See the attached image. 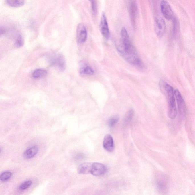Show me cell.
I'll use <instances>...</instances> for the list:
<instances>
[{
  "label": "cell",
  "mask_w": 195,
  "mask_h": 195,
  "mask_svg": "<svg viewBox=\"0 0 195 195\" xmlns=\"http://www.w3.org/2000/svg\"><path fill=\"white\" fill-rule=\"evenodd\" d=\"M155 32L157 36L161 37L166 31V24L165 20L159 15H156L155 20Z\"/></svg>",
  "instance_id": "cell-4"
},
{
  "label": "cell",
  "mask_w": 195,
  "mask_h": 195,
  "mask_svg": "<svg viewBox=\"0 0 195 195\" xmlns=\"http://www.w3.org/2000/svg\"><path fill=\"white\" fill-rule=\"evenodd\" d=\"M76 37L77 42L79 44H83L86 41L87 32L86 27L82 23L78 24L77 28Z\"/></svg>",
  "instance_id": "cell-7"
},
{
  "label": "cell",
  "mask_w": 195,
  "mask_h": 195,
  "mask_svg": "<svg viewBox=\"0 0 195 195\" xmlns=\"http://www.w3.org/2000/svg\"><path fill=\"white\" fill-rule=\"evenodd\" d=\"M103 146L107 151L111 152L114 149V143L113 137L110 135L105 136L104 138Z\"/></svg>",
  "instance_id": "cell-11"
},
{
  "label": "cell",
  "mask_w": 195,
  "mask_h": 195,
  "mask_svg": "<svg viewBox=\"0 0 195 195\" xmlns=\"http://www.w3.org/2000/svg\"><path fill=\"white\" fill-rule=\"evenodd\" d=\"M160 5L161 11L165 19L168 20L173 19L174 14L169 4L166 1H162Z\"/></svg>",
  "instance_id": "cell-8"
},
{
  "label": "cell",
  "mask_w": 195,
  "mask_h": 195,
  "mask_svg": "<svg viewBox=\"0 0 195 195\" xmlns=\"http://www.w3.org/2000/svg\"><path fill=\"white\" fill-rule=\"evenodd\" d=\"M117 49L121 56L127 62L138 68H143V63L138 56L135 48L133 45L128 32L124 27L121 29V43L118 45Z\"/></svg>",
  "instance_id": "cell-1"
},
{
  "label": "cell",
  "mask_w": 195,
  "mask_h": 195,
  "mask_svg": "<svg viewBox=\"0 0 195 195\" xmlns=\"http://www.w3.org/2000/svg\"><path fill=\"white\" fill-rule=\"evenodd\" d=\"M156 187L159 192L162 194H165L167 191V184L164 181L158 180L156 182Z\"/></svg>",
  "instance_id": "cell-15"
},
{
  "label": "cell",
  "mask_w": 195,
  "mask_h": 195,
  "mask_svg": "<svg viewBox=\"0 0 195 195\" xmlns=\"http://www.w3.org/2000/svg\"><path fill=\"white\" fill-rule=\"evenodd\" d=\"M107 168L104 164L99 163H92L90 173L96 176H101L105 174Z\"/></svg>",
  "instance_id": "cell-5"
},
{
  "label": "cell",
  "mask_w": 195,
  "mask_h": 195,
  "mask_svg": "<svg viewBox=\"0 0 195 195\" xmlns=\"http://www.w3.org/2000/svg\"><path fill=\"white\" fill-rule=\"evenodd\" d=\"M47 72L45 70L42 69H37L35 70L32 73V77L34 79H39L45 76Z\"/></svg>",
  "instance_id": "cell-16"
},
{
  "label": "cell",
  "mask_w": 195,
  "mask_h": 195,
  "mask_svg": "<svg viewBox=\"0 0 195 195\" xmlns=\"http://www.w3.org/2000/svg\"><path fill=\"white\" fill-rule=\"evenodd\" d=\"M127 7L128 11L132 25H135L136 18L138 14V7L137 2L134 1H129Z\"/></svg>",
  "instance_id": "cell-6"
},
{
  "label": "cell",
  "mask_w": 195,
  "mask_h": 195,
  "mask_svg": "<svg viewBox=\"0 0 195 195\" xmlns=\"http://www.w3.org/2000/svg\"><path fill=\"white\" fill-rule=\"evenodd\" d=\"M159 85L161 90L163 94H165L167 99L169 117L172 119H174L177 114V111L176 105L174 88L163 80L160 81Z\"/></svg>",
  "instance_id": "cell-2"
},
{
  "label": "cell",
  "mask_w": 195,
  "mask_h": 195,
  "mask_svg": "<svg viewBox=\"0 0 195 195\" xmlns=\"http://www.w3.org/2000/svg\"><path fill=\"white\" fill-rule=\"evenodd\" d=\"M12 173L10 172H5L2 173L0 176V179L2 181H6L8 180L12 176Z\"/></svg>",
  "instance_id": "cell-19"
},
{
  "label": "cell",
  "mask_w": 195,
  "mask_h": 195,
  "mask_svg": "<svg viewBox=\"0 0 195 195\" xmlns=\"http://www.w3.org/2000/svg\"><path fill=\"white\" fill-rule=\"evenodd\" d=\"M173 33H175L177 31L178 29L179 28V22L178 21L176 17H174L173 19Z\"/></svg>",
  "instance_id": "cell-23"
},
{
  "label": "cell",
  "mask_w": 195,
  "mask_h": 195,
  "mask_svg": "<svg viewBox=\"0 0 195 195\" xmlns=\"http://www.w3.org/2000/svg\"><path fill=\"white\" fill-rule=\"evenodd\" d=\"M6 4L9 6L13 7H18L22 6L25 4V1H5Z\"/></svg>",
  "instance_id": "cell-17"
},
{
  "label": "cell",
  "mask_w": 195,
  "mask_h": 195,
  "mask_svg": "<svg viewBox=\"0 0 195 195\" xmlns=\"http://www.w3.org/2000/svg\"><path fill=\"white\" fill-rule=\"evenodd\" d=\"M5 33V29L4 28L1 27V35L2 36V35L4 34Z\"/></svg>",
  "instance_id": "cell-25"
},
{
  "label": "cell",
  "mask_w": 195,
  "mask_h": 195,
  "mask_svg": "<svg viewBox=\"0 0 195 195\" xmlns=\"http://www.w3.org/2000/svg\"><path fill=\"white\" fill-rule=\"evenodd\" d=\"M91 4L92 11L93 14L95 15L97 12L98 5L96 1H90Z\"/></svg>",
  "instance_id": "cell-22"
},
{
  "label": "cell",
  "mask_w": 195,
  "mask_h": 195,
  "mask_svg": "<svg viewBox=\"0 0 195 195\" xmlns=\"http://www.w3.org/2000/svg\"><path fill=\"white\" fill-rule=\"evenodd\" d=\"M133 110H130L128 112L127 114L126 117L125 121L127 122H129L132 119V117H133Z\"/></svg>",
  "instance_id": "cell-24"
},
{
  "label": "cell",
  "mask_w": 195,
  "mask_h": 195,
  "mask_svg": "<svg viewBox=\"0 0 195 195\" xmlns=\"http://www.w3.org/2000/svg\"><path fill=\"white\" fill-rule=\"evenodd\" d=\"M32 184V182L31 181H26L20 185L19 188L20 190H25L29 188L31 185Z\"/></svg>",
  "instance_id": "cell-20"
},
{
  "label": "cell",
  "mask_w": 195,
  "mask_h": 195,
  "mask_svg": "<svg viewBox=\"0 0 195 195\" xmlns=\"http://www.w3.org/2000/svg\"><path fill=\"white\" fill-rule=\"evenodd\" d=\"M80 73L82 76H92L94 74V71L91 67L85 65L80 69Z\"/></svg>",
  "instance_id": "cell-14"
},
{
  "label": "cell",
  "mask_w": 195,
  "mask_h": 195,
  "mask_svg": "<svg viewBox=\"0 0 195 195\" xmlns=\"http://www.w3.org/2000/svg\"><path fill=\"white\" fill-rule=\"evenodd\" d=\"M24 44L23 37L21 35H19L16 37L15 40V45L17 47L20 48L23 46Z\"/></svg>",
  "instance_id": "cell-18"
},
{
  "label": "cell",
  "mask_w": 195,
  "mask_h": 195,
  "mask_svg": "<svg viewBox=\"0 0 195 195\" xmlns=\"http://www.w3.org/2000/svg\"><path fill=\"white\" fill-rule=\"evenodd\" d=\"M119 121V117L117 116H114L111 118L108 122L109 125L110 127H113Z\"/></svg>",
  "instance_id": "cell-21"
},
{
  "label": "cell",
  "mask_w": 195,
  "mask_h": 195,
  "mask_svg": "<svg viewBox=\"0 0 195 195\" xmlns=\"http://www.w3.org/2000/svg\"><path fill=\"white\" fill-rule=\"evenodd\" d=\"M50 64L60 71H64L66 68V61L63 55L59 54H51L49 57Z\"/></svg>",
  "instance_id": "cell-3"
},
{
  "label": "cell",
  "mask_w": 195,
  "mask_h": 195,
  "mask_svg": "<svg viewBox=\"0 0 195 195\" xmlns=\"http://www.w3.org/2000/svg\"><path fill=\"white\" fill-rule=\"evenodd\" d=\"M100 27L101 31L104 38L109 39L110 36V31L106 15L103 13L102 14L101 19Z\"/></svg>",
  "instance_id": "cell-9"
},
{
  "label": "cell",
  "mask_w": 195,
  "mask_h": 195,
  "mask_svg": "<svg viewBox=\"0 0 195 195\" xmlns=\"http://www.w3.org/2000/svg\"><path fill=\"white\" fill-rule=\"evenodd\" d=\"M84 157V155H81V154H79V155H78L76 157L77 159H82Z\"/></svg>",
  "instance_id": "cell-26"
},
{
  "label": "cell",
  "mask_w": 195,
  "mask_h": 195,
  "mask_svg": "<svg viewBox=\"0 0 195 195\" xmlns=\"http://www.w3.org/2000/svg\"><path fill=\"white\" fill-rule=\"evenodd\" d=\"M174 95L177 102L179 112L181 115L184 116L186 114V106L183 98L177 89L174 90Z\"/></svg>",
  "instance_id": "cell-10"
},
{
  "label": "cell",
  "mask_w": 195,
  "mask_h": 195,
  "mask_svg": "<svg viewBox=\"0 0 195 195\" xmlns=\"http://www.w3.org/2000/svg\"><path fill=\"white\" fill-rule=\"evenodd\" d=\"M92 163H84L78 166V172L80 174H88L90 173Z\"/></svg>",
  "instance_id": "cell-13"
},
{
  "label": "cell",
  "mask_w": 195,
  "mask_h": 195,
  "mask_svg": "<svg viewBox=\"0 0 195 195\" xmlns=\"http://www.w3.org/2000/svg\"><path fill=\"white\" fill-rule=\"evenodd\" d=\"M38 148L37 146H34L28 148L24 153L23 157L26 159L32 158L38 153Z\"/></svg>",
  "instance_id": "cell-12"
}]
</instances>
